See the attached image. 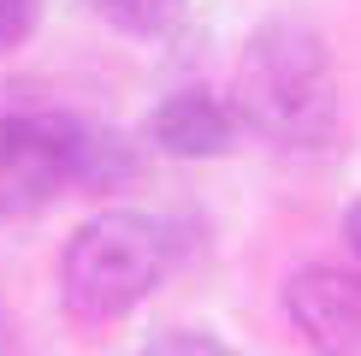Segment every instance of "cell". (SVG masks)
<instances>
[{"label":"cell","mask_w":361,"mask_h":356,"mask_svg":"<svg viewBox=\"0 0 361 356\" xmlns=\"http://www.w3.org/2000/svg\"><path fill=\"white\" fill-rule=\"evenodd\" d=\"M237 125L273 148H326L338 137V66L302 18H273L243 42L231 83Z\"/></svg>","instance_id":"6da1fadb"},{"label":"cell","mask_w":361,"mask_h":356,"mask_svg":"<svg viewBox=\"0 0 361 356\" xmlns=\"http://www.w3.org/2000/svg\"><path fill=\"white\" fill-rule=\"evenodd\" d=\"M172 237L142 208H107L83 220L59 249V303L71 321H118L160 285Z\"/></svg>","instance_id":"7a4b0ae2"},{"label":"cell","mask_w":361,"mask_h":356,"mask_svg":"<svg viewBox=\"0 0 361 356\" xmlns=\"http://www.w3.org/2000/svg\"><path fill=\"white\" fill-rule=\"evenodd\" d=\"M71 190L66 113H0V220L42 214Z\"/></svg>","instance_id":"3957f363"},{"label":"cell","mask_w":361,"mask_h":356,"mask_svg":"<svg viewBox=\"0 0 361 356\" xmlns=\"http://www.w3.org/2000/svg\"><path fill=\"white\" fill-rule=\"evenodd\" d=\"M284 315L314 356H361V273L308 261L284 279Z\"/></svg>","instance_id":"277c9868"},{"label":"cell","mask_w":361,"mask_h":356,"mask_svg":"<svg viewBox=\"0 0 361 356\" xmlns=\"http://www.w3.org/2000/svg\"><path fill=\"white\" fill-rule=\"evenodd\" d=\"M148 143H160L178 160H219L237 143V107H225L207 89H172L148 113Z\"/></svg>","instance_id":"5b68a950"},{"label":"cell","mask_w":361,"mask_h":356,"mask_svg":"<svg viewBox=\"0 0 361 356\" xmlns=\"http://www.w3.org/2000/svg\"><path fill=\"white\" fill-rule=\"evenodd\" d=\"M66 155H71V184H83V190H118L142 172L137 148L118 131L95 125V119H78V113H66Z\"/></svg>","instance_id":"8992f818"},{"label":"cell","mask_w":361,"mask_h":356,"mask_svg":"<svg viewBox=\"0 0 361 356\" xmlns=\"http://www.w3.org/2000/svg\"><path fill=\"white\" fill-rule=\"evenodd\" d=\"M83 6L118 36H166L184 18V0H83Z\"/></svg>","instance_id":"52a82bcc"},{"label":"cell","mask_w":361,"mask_h":356,"mask_svg":"<svg viewBox=\"0 0 361 356\" xmlns=\"http://www.w3.org/2000/svg\"><path fill=\"white\" fill-rule=\"evenodd\" d=\"M137 356H243V350L219 345V338H207V333H160V338H148Z\"/></svg>","instance_id":"ba28073f"},{"label":"cell","mask_w":361,"mask_h":356,"mask_svg":"<svg viewBox=\"0 0 361 356\" xmlns=\"http://www.w3.org/2000/svg\"><path fill=\"white\" fill-rule=\"evenodd\" d=\"M36 24H42V0H0V54L24 48Z\"/></svg>","instance_id":"9c48e42d"},{"label":"cell","mask_w":361,"mask_h":356,"mask_svg":"<svg viewBox=\"0 0 361 356\" xmlns=\"http://www.w3.org/2000/svg\"><path fill=\"white\" fill-rule=\"evenodd\" d=\"M343 244H350V256L361 261V202H350V214H343Z\"/></svg>","instance_id":"30bf717a"},{"label":"cell","mask_w":361,"mask_h":356,"mask_svg":"<svg viewBox=\"0 0 361 356\" xmlns=\"http://www.w3.org/2000/svg\"><path fill=\"white\" fill-rule=\"evenodd\" d=\"M0 356H24V350H18V338H12V321H6V309H0Z\"/></svg>","instance_id":"8fae6325"}]
</instances>
